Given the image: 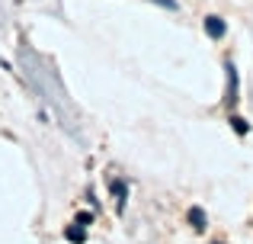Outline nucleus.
Segmentation results:
<instances>
[{"label": "nucleus", "mask_w": 253, "mask_h": 244, "mask_svg": "<svg viewBox=\"0 0 253 244\" xmlns=\"http://www.w3.org/2000/svg\"><path fill=\"white\" fill-rule=\"evenodd\" d=\"M224 29H228V26H224V19H221V16H205V32H209L211 39H221V36H224Z\"/></svg>", "instance_id": "obj_2"}, {"label": "nucleus", "mask_w": 253, "mask_h": 244, "mask_svg": "<svg viewBox=\"0 0 253 244\" xmlns=\"http://www.w3.org/2000/svg\"><path fill=\"white\" fill-rule=\"evenodd\" d=\"M189 225L192 228H205V212H202V209H189Z\"/></svg>", "instance_id": "obj_4"}, {"label": "nucleus", "mask_w": 253, "mask_h": 244, "mask_svg": "<svg viewBox=\"0 0 253 244\" xmlns=\"http://www.w3.org/2000/svg\"><path fill=\"white\" fill-rule=\"evenodd\" d=\"M157 3H164V6H170V10H173V6H176V3H173V0H157Z\"/></svg>", "instance_id": "obj_7"}, {"label": "nucleus", "mask_w": 253, "mask_h": 244, "mask_svg": "<svg viewBox=\"0 0 253 244\" xmlns=\"http://www.w3.org/2000/svg\"><path fill=\"white\" fill-rule=\"evenodd\" d=\"M231 125H234V129L241 132V135H247V132H250V125H247V119H241V116H231Z\"/></svg>", "instance_id": "obj_6"}, {"label": "nucleus", "mask_w": 253, "mask_h": 244, "mask_svg": "<svg viewBox=\"0 0 253 244\" xmlns=\"http://www.w3.org/2000/svg\"><path fill=\"white\" fill-rule=\"evenodd\" d=\"M224 71H228V97H224V100L234 106V103H237V68L228 61V68H224Z\"/></svg>", "instance_id": "obj_1"}, {"label": "nucleus", "mask_w": 253, "mask_h": 244, "mask_svg": "<svg viewBox=\"0 0 253 244\" xmlns=\"http://www.w3.org/2000/svg\"><path fill=\"white\" fill-rule=\"evenodd\" d=\"M215 244H221V241H215Z\"/></svg>", "instance_id": "obj_8"}, {"label": "nucleus", "mask_w": 253, "mask_h": 244, "mask_svg": "<svg viewBox=\"0 0 253 244\" xmlns=\"http://www.w3.org/2000/svg\"><path fill=\"white\" fill-rule=\"evenodd\" d=\"M64 235H68V241H74V244H81V241H86V232H84L81 225H77V228H68V232H64Z\"/></svg>", "instance_id": "obj_5"}, {"label": "nucleus", "mask_w": 253, "mask_h": 244, "mask_svg": "<svg viewBox=\"0 0 253 244\" xmlns=\"http://www.w3.org/2000/svg\"><path fill=\"white\" fill-rule=\"evenodd\" d=\"M112 196H116V206H125V183L122 180H112Z\"/></svg>", "instance_id": "obj_3"}]
</instances>
